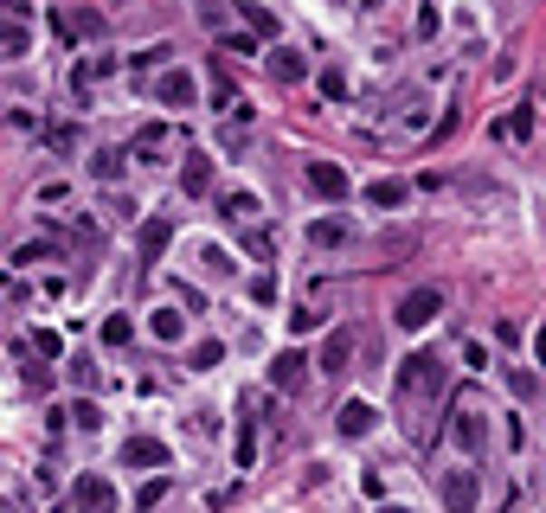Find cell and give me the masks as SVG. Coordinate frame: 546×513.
Listing matches in <instances>:
<instances>
[{"label": "cell", "instance_id": "1", "mask_svg": "<svg viewBox=\"0 0 546 513\" xmlns=\"http://www.w3.org/2000/svg\"><path fill=\"white\" fill-rule=\"evenodd\" d=\"M398 392H405V398H437V392H444V359H437V353L398 359Z\"/></svg>", "mask_w": 546, "mask_h": 513}, {"label": "cell", "instance_id": "2", "mask_svg": "<svg viewBox=\"0 0 546 513\" xmlns=\"http://www.w3.org/2000/svg\"><path fill=\"white\" fill-rule=\"evenodd\" d=\"M437 315H444V289H412V296L392 309V321H398L405 334H418V328H425V321H437Z\"/></svg>", "mask_w": 546, "mask_h": 513}, {"label": "cell", "instance_id": "3", "mask_svg": "<svg viewBox=\"0 0 546 513\" xmlns=\"http://www.w3.org/2000/svg\"><path fill=\"white\" fill-rule=\"evenodd\" d=\"M450 436H456V450H469V456H483V450H489V423H483V411H475L469 398L456 404V417H450Z\"/></svg>", "mask_w": 546, "mask_h": 513}, {"label": "cell", "instance_id": "4", "mask_svg": "<svg viewBox=\"0 0 546 513\" xmlns=\"http://www.w3.org/2000/svg\"><path fill=\"white\" fill-rule=\"evenodd\" d=\"M302 180H309V193H315V199H348V193H354L348 167H334V161H309V167H302Z\"/></svg>", "mask_w": 546, "mask_h": 513}, {"label": "cell", "instance_id": "5", "mask_svg": "<svg viewBox=\"0 0 546 513\" xmlns=\"http://www.w3.org/2000/svg\"><path fill=\"white\" fill-rule=\"evenodd\" d=\"M193 97H199L193 71H161V84H155V103H168V109H193Z\"/></svg>", "mask_w": 546, "mask_h": 513}, {"label": "cell", "instance_id": "6", "mask_svg": "<svg viewBox=\"0 0 546 513\" xmlns=\"http://www.w3.org/2000/svg\"><path fill=\"white\" fill-rule=\"evenodd\" d=\"M373 423H379V411H373L367 398H348V404L334 411V430H340V436H373Z\"/></svg>", "mask_w": 546, "mask_h": 513}, {"label": "cell", "instance_id": "7", "mask_svg": "<svg viewBox=\"0 0 546 513\" xmlns=\"http://www.w3.org/2000/svg\"><path fill=\"white\" fill-rule=\"evenodd\" d=\"M437 494H444V507H475V500H483V494H475V475L469 469H444V481H437Z\"/></svg>", "mask_w": 546, "mask_h": 513}, {"label": "cell", "instance_id": "8", "mask_svg": "<svg viewBox=\"0 0 546 513\" xmlns=\"http://www.w3.org/2000/svg\"><path fill=\"white\" fill-rule=\"evenodd\" d=\"M348 366H354V328H334L328 334V347H321V373H348Z\"/></svg>", "mask_w": 546, "mask_h": 513}, {"label": "cell", "instance_id": "9", "mask_svg": "<svg viewBox=\"0 0 546 513\" xmlns=\"http://www.w3.org/2000/svg\"><path fill=\"white\" fill-rule=\"evenodd\" d=\"M309 379V359L290 347V353H277V359H270V385H277V392H296Z\"/></svg>", "mask_w": 546, "mask_h": 513}, {"label": "cell", "instance_id": "10", "mask_svg": "<svg viewBox=\"0 0 546 513\" xmlns=\"http://www.w3.org/2000/svg\"><path fill=\"white\" fill-rule=\"evenodd\" d=\"M122 462H129V469H161V462H168V443H155V436H129V443H122Z\"/></svg>", "mask_w": 546, "mask_h": 513}, {"label": "cell", "instance_id": "11", "mask_svg": "<svg viewBox=\"0 0 546 513\" xmlns=\"http://www.w3.org/2000/svg\"><path fill=\"white\" fill-rule=\"evenodd\" d=\"M180 193H213V155H187L180 161Z\"/></svg>", "mask_w": 546, "mask_h": 513}, {"label": "cell", "instance_id": "12", "mask_svg": "<svg viewBox=\"0 0 546 513\" xmlns=\"http://www.w3.org/2000/svg\"><path fill=\"white\" fill-rule=\"evenodd\" d=\"M168 244H174V218H148L142 225V263H161Z\"/></svg>", "mask_w": 546, "mask_h": 513}, {"label": "cell", "instance_id": "13", "mask_svg": "<svg viewBox=\"0 0 546 513\" xmlns=\"http://www.w3.org/2000/svg\"><path fill=\"white\" fill-rule=\"evenodd\" d=\"M270 78H277V84H302L309 78V58L290 52V45H277V52H270Z\"/></svg>", "mask_w": 546, "mask_h": 513}, {"label": "cell", "instance_id": "14", "mask_svg": "<svg viewBox=\"0 0 546 513\" xmlns=\"http://www.w3.org/2000/svg\"><path fill=\"white\" fill-rule=\"evenodd\" d=\"M72 507H116V488H110L103 475H84V481L72 488Z\"/></svg>", "mask_w": 546, "mask_h": 513}, {"label": "cell", "instance_id": "15", "mask_svg": "<svg viewBox=\"0 0 546 513\" xmlns=\"http://www.w3.org/2000/svg\"><path fill=\"white\" fill-rule=\"evenodd\" d=\"M238 14H244V26H251L257 39H270V33H277V14H270L263 0H238Z\"/></svg>", "mask_w": 546, "mask_h": 513}, {"label": "cell", "instance_id": "16", "mask_svg": "<svg viewBox=\"0 0 546 513\" xmlns=\"http://www.w3.org/2000/svg\"><path fill=\"white\" fill-rule=\"evenodd\" d=\"M148 334H155V340H168V347H174V340H180V334H187V321H180V309H155V315H148Z\"/></svg>", "mask_w": 546, "mask_h": 513}, {"label": "cell", "instance_id": "17", "mask_svg": "<svg viewBox=\"0 0 546 513\" xmlns=\"http://www.w3.org/2000/svg\"><path fill=\"white\" fill-rule=\"evenodd\" d=\"M219 212L232 218V225H244V218L257 212V193H244V186H238V193H225V199H219Z\"/></svg>", "mask_w": 546, "mask_h": 513}, {"label": "cell", "instance_id": "18", "mask_svg": "<svg viewBox=\"0 0 546 513\" xmlns=\"http://www.w3.org/2000/svg\"><path fill=\"white\" fill-rule=\"evenodd\" d=\"M187 359H193V373H213V366L225 359V347H219V340H199V347H193Z\"/></svg>", "mask_w": 546, "mask_h": 513}, {"label": "cell", "instance_id": "19", "mask_svg": "<svg viewBox=\"0 0 546 513\" xmlns=\"http://www.w3.org/2000/svg\"><path fill=\"white\" fill-rule=\"evenodd\" d=\"M309 238H315V244H348V225H340V218H315Z\"/></svg>", "mask_w": 546, "mask_h": 513}, {"label": "cell", "instance_id": "20", "mask_svg": "<svg viewBox=\"0 0 546 513\" xmlns=\"http://www.w3.org/2000/svg\"><path fill=\"white\" fill-rule=\"evenodd\" d=\"M367 199H373V205H405V180H373Z\"/></svg>", "mask_w": 546, "mask_h": 513}, {"label": "cell", "instance_id": "21", "mask_svg": "<svg viewBox=\"0 0 546 513\" xmlns=\"http://www.w3.org/2000/svg\"><path fill=\"white\" fill-rule=\"evenodd\" d=\"M103 340H110V347H129V340H135V321H129V315H110V321H103Z\"/></svg>", "mask_w": 546, "mask_h": 513}, {"label": "cell", "instance_id": "22", "mask_svg": "<svg viewBox=\"0 0 546 513\" xmlns=\"http://www.w3.org/2000/svg\"><path fill=\"white\" fill-rule=\"evenodd\" d=\"M72 423H78V430H103V411H97L91 398H78V404H72Z\"/></svg>", "mask_w": 546, "mask_h": 513}, {"label": "cell", "instance_id": "23", "mask_svg": "<svg viewBox=\"0 0 546 513\" xmlns=\"http://www.w3.org/2000/svg\"><path fill=\"white\" fill-rule=\"evenodd\" d=\"M502 135H514V141H527V135H533V109H514V116L502 122Z\"/></svg>", "mask_w": 546, "mask_h": 513}, {"label": "cell", "instance_id": "24", "mask_svg": "<svg viewBox=\"0 0 546 513\" xmlns=\"http://www.w3.org/2000/svg\"><path fill=\"white\" fill-rule=\"evenodd\" d=\"M251 296H257V302H277V276L257 270V276H251Z\"/></svg>", "mask_w": 546, "mask_h": 513}, {"label": "cell", "instance_id": "25", "mask_svg": "<svg viewBox=\"0 0 546 513\" xmlns=\"http://www.w3.org/2000/svg\"><path fill=\"white\" fill-rule=\"evenodd\" d=\"M135 500H142V507H161V500H168V475H155V481H142V494H135Z\"/></svg>", "mask_w": 546, "mask_h": 513}, {"label": "cell", "instance_id": "26", "mask_svg": "<svg viewBox=\"0 0 546 513\" xmlns=\"http://www.w3.org/2000/svg\"><path fill=\"white\" fill-rule=\"evenodd\" d=\"M225 52H232V58H257V33H232Z\"/></svg>", "mask_w": 546, "mask_h": 513}, {"label": "cell", "instance_id": "27", "mask_svg": "<svg viewBox=\"0 0 546 513\" xmlns=\"http://www.w3.org/2000/svg\"><path fill=\"white\" fill-rule=\"evenodd\" d=\"M91 174H97V180H122V155H97Z\"/></svg>", "mask_w": 546, "mask_h": 513}, {"label": "cell", "instance_id": "28", "mask_svg": "<svg viewBox=\"0 0 546 513\" xmlns=\"http://www.w3.org/2000/svg\"><path fill=\"white\" fill-rule=\"evenodd\" d=\"M321 97L340 103V97H348V78H340V71H321Z\"/></svg>", "mask_w": 546, "mask_h": 513}, {"label": "cell", "instance_id": "29", "mask_svg": "<svg viewBox=\"0 0 546 513\" xmlns=\"http://www.w3.org/2000/svg\"><path fill=\"white\" fill-rule=\"evenodd\" d=\"M244 251H251V257H270L277 244H270V232H244Z\"/></svg>", "mask_w": 546, "mask_h": 513}, {"label": "cell", "instance_id": "30", "mask_svg": "<svg viewBox=\"0 0 546 513\" xmlns=\"http://www.w3.org/2000/svg\"><path fill=\"white\" fill-rule=\"evenodd\" d=\"M7 58H26V26H20V20L7 26Z\"/></svg>", "mask_w": 546, "mask_h": 513}, {"label": "cell", "instance_id": "31", "mask_svg": "<svg viewBox=\"0 0 546 513\" xmlns=\"http://www.w3.org/2000/svg\"><path fill=\"white\" fill-rule=\"evenodd\" d=\"M315 321H321V315H315V309H290V334H309V328H315Z\"/></svg>", "mask_w": 546, "mask_h": 513}, {"label": "cell", "instance_id": "32", "mask_svg": "<svg viewBox=\"0 0 546 513\" xmlns=\"http://www.w3.org/2000/svg\"><path fill=\"white\" fill-rule=\"evenodd\" d=\"M161 58H168V45H148V52H135V71H155Z\"/></svg>", "mask_w": 546, "mask_h": 513}, {"label": "cell", "instance_id": "33", "mask_svg": "<svg viewBox=\"0 0 546 513\" xmlns=\"http://www.w3.org/2000/svg\"><path fill=\"white\" fill-rule=\"evenodd\" d=\"M418 39H437V7H418Z\"/></svg>", "mask_w": 546, "mask_h": 513}, {"label": "cell", "instance_id": "34", "mask_svg": "<svg viewBox=\"0 0 546 513\" xmlns=\"http://www.w3.org/2000/svg\"><path fill=\"white\" fill-rule=\"evenodd\" d=\"M58 347H64L58 334H33V353H45V359H58Z\"/></svg>", "mask_w": 546, "mask_h": 513}, {"label": "cell", "instance_id": "35", "mask_svg": "<svg viewBox=\"0 0 546 513\" xmlns=\"http://www.w3.org/2000/svg\"><path fill=\"white\" fill-rule=\"evenodd\" d=\"M533 359H540V366H546V321H540V328H533Z\"/></svg>", "mask_w": 546, "mask_h": 513}]
</instances>
